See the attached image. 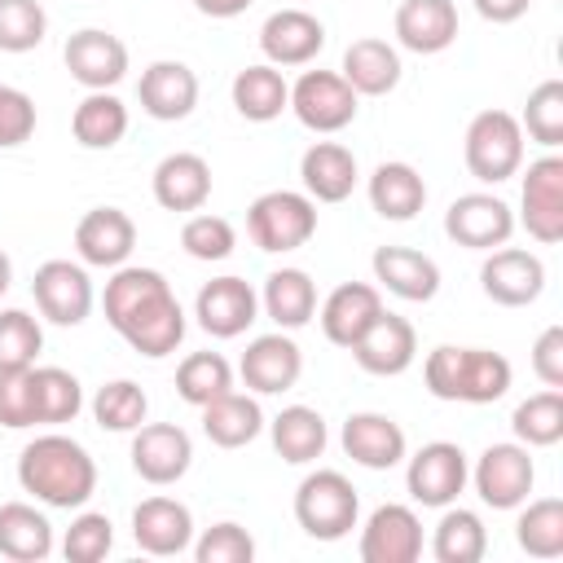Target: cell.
<instances>
[{"mask_svg":"<svg viewBox=\"0 0 563 563\" xmlns=\"http://www.w3.org/2000/svg\"><path fill=\"white\" fill-rule=\"evenodd\" d=\"M106 321L110 330L141 356L158 361L172 356L185 339V308L172 290V282L158 268L141 264H119L114 277L106 282Z\"/></svg>","mask_w":563,"mask_h":563,"instance_id":"cell-1","label":"cell"},{"mask_svg":"<svg viewBox=\"0 0 563 563\" xmlns=\"http://www.w3.org/2000/svg\"><path fill=\"white\" fill-rule=\"evenodd\" d=\"M18 484L53 510H79L97 493V462L79 440L48 431L22 449Z\"/></svg>","mask_w":563,"mask_h":563,"instance_id":"cell-2","label":"cell"},{"mask_svg":"<svg viewBox=\"0 0 563 563\" xmlns=\"http://www.w3.org/2000/svg\"><path fill=\"white\" fill-rule=\"evenodd\" d=\"M422 378H427V391L435 400H462V405H493L510 391V361L501 352H488V347H453V343H440L435 352H427V365H422Z\"/></svg>","mask_w":563,"mask_h":563,"instance_id":"cell-3","label":"cell"},{"mask_svg":"<svg viewBox=\"0 0 563 563\" xmlns=\"http://www.w3.org/2000/svg\"><path fill=\"white\" fill-rule=\"evenodd\" d=\"M361 497L343 471H312L295 488V519L312 541H343L356 528Z\"/></svg>","mask_w":563,"mask_h":563,"instance_id":"cell-4","label":"cell"},{"mask_svg":"<svg viewBox=\"0 0 563 563\" xmlns=\"http://www.w3.org/2000/svg\"><path fill=\"white\" fill-rule=\"evenodd\" d=\"M466 172L479 185H501L523 167V128L510 110H479L462 141Z\"/></svg>","mask_w":563,"mask_h":563,"instance_id":"cell-5","label":"cell"},{"mask_svg":"<svg viewBox=\"0 0 563 563\" xmlns=\"http://www.w3.org/2000/svg\"><path fill=\"white\" fill-rule=\"evenodd\" d=\"M246 233L268 255L299 251L317 233V202L295 189H268L246 207Z\"/></svg>","mask_w":563,"mask_h":563,"instance_id":"cell-6","label":"cell"},{"mask_svg":"<svg viewBox=\"0 0 563 563\" xmlns=\"http://www.w3.org/2000/svg\"><path fill=\"white\" fill-rule=\"evenodd\" d=\"M466 479H471V466H466L462 444H453V440H431V444H422V449L409 457V466H405V488H409V497H413L418 506H435V510L453 506L457 493L466 488Z\"/></svg>","mask_w":563,"mask_h":563,"instance_id":"cell-7","label":"cell"},{"mask_svg":"<svg viewBox=\"0 0 563 563\" xmlns=\"http://www.w3.org/2000/svg\"><path fill=\"white\" fill-rule=\"evenodd\" d=\"M475 479V493L484 506L493 510H519L532 493V479H537V466L528 457V444H488L471 471Z\"/></svg>","mask_w":563,"mask_h":563,"instance_id":"cell-8","label":"cell"},{"mask_svg":"<svg viewBox=\"0 0 563 563\" xmlns=\"http://www.w3.org/2000/svg\"><path fill=\"white\" fill-rule=\"evenodd\" d=\"M290 110L312 132H343L356 119V92L339 70H303L290 88Z\"/></svg>","mask_w":563,"mask_h":563,"instance_id":"cell-9","label":"cell"},{"mask_svg":"<svg viewBox=\"0 0 563 563\" xmlns=\"http://www.w3.org/2000/svg\"><path fill=\"white\" fill-rule=\"evenodd\" d=\"M444 233H449L457 246H466V251H497V246H506L510 233H515V211H510L497 194L475 189V194H462V198L449 202V211H444Z\"/></svg>","mask_w":563,"mask_h":563,"instance_id":"cell-10","label":"cell"},{"mask_svg":"<svg viewBox=\"0 0 563 563\" xmlns=\"http://www.w3.org/2000/svg\"><path fill=\"white\" fill-rule=\"evenodd\" d=\"M62 62H66L70 79L84 84L88 92H110L128 75V44L101 26H84L66 40Z\"/></svg>","mask_w":563,"mask_h":563,"instance_id":"cell-11","label":"cell"},{"mask_svg":"<svg viewBox=\"0 0 563 563\" xmlns=\"http://www.w3.org/2000/svg\"><path fill=\"white\" fill-rule=\"evenodd\" d=\"M519 207H523L519 220H523L528 238H537L541 246H554L563 238V158L559 154L528 163Z\"/></svg>","mask_w":563,"mask_h":563,"instance_id":"cell-12","label":"cell"},{"mask_svg":"<svg viewBox=\"0 0 563 563\" xmlns=\"http://www.w3.org/2000/svg\"><path fill=\"white\" fill-rule=\"evenodd\" d=\"M194 462V440L176 422H141L132 431V471L145 484H176Z\"/></svg>","mask_w":563,"mask_h":563,"instance_id":"cell-13","label":"cell"},{"mask_svg":"<svg viewBox=\"0 0 563 563\" xmlns=\"http://www.w3.org/2000/svg\"><path fill=\"white\" fill-rule=\"evenodd\" d=\"M479 286L493 303L501 308H523V303H537L541 290H545V264L541 255L523 251V246H497L488 251L484 268H479Z\"/></svg>","mask_w":563,"mask_h":563,"instance_id":"cell-14","label":"cell"},{"mask_svg":"<svg viewBox=\"0 0 563 563\" xmlns=\"http://www.w3.org/2000/svg\"><path fill=\"white\" fill-rule=\"evenodd\" d=\"M31 295L53 325H79L92 312V277L84 273V264L70 260H44L35 268Z\"/></svg>","mask_w":563,"mask_h":563,"instance_id":"cell-15","label":"cell"},{"mask_svg":"<svg viewBox=\"0 0 563 563\" xmlns=\"http://www.w3.org/2000/svg\"><path fill=\"white\" fill-rule=\"evenodd\" d=\"M194 317L207 334L216 339H238L251 330V321L260 317V295L251 290V282L242 277H211L198 299H194Z\"/></svg>","mask_w":563,"mask_h":563,"instance_id":"cell-16","label":"cell"},{"mask_svg":"<svg viewBox=\"0 0 563 563\" xmlns=\"http://www.w3.org/2000/svg\"><path fill=\"white\" fill-rule=\"evenodd\" d=\"M347 352L356 356V365H361L365 374L396 378V374H405V369L413 365V356H418V334H413V325H409L405 317H396V312L383 308V312L369 321V330H365Z\"/></svg>","mask_w":563,"mask_h":563,"instance_id":"cell-17","label":"cell"},{"mask_svg":"<svg viewBox=\"0 0 563 563\" xmlns=\"http://www.w3.org/2000/svg\"><path fill=\"white\" fill-rule=\"evenodd\" d=\"M242 383L251 387V391H260V396H282V391H290L295 383H299V374H303V352H299V343L290 339V334H260V339H251L246 343V352H242Z\"/></svg>","mask_w":563,"mask_h":563,"instance_id":"cell-18","label":"cell"},{"mask_svg":"<svg viewBox=\"0 0 563 563\" xmlns=\"http://www.w3.org/2000/svg\"><path fill=\"white\" fill-rule=\"evenodd\" d=\"M325 48V26L308 9H277L260 26V53L268 66H308Z\"/></svg>","mask_w":563,"mask_h":563,"instance_id":"cell-19","label":"cell"},{"mask_svg":"<svg viewBox=\"0 0 563 563\" xmlns=\"http://www.w3.org/2000/svg\"><path fill=\"white\" fill-rule=\"evenodd\" d=\"M422 554V523L409 506L387 501L361 528V559L365 563H413Z\"/></svg>","mask_w":563,"mask_h":563,"instance_id":"cell-20","label":"cell"},{"mask_svg":"<svg viewBox=\"0 0 563 563\" xmlns=\"http://www.w3.org/2000/svg\"><path fill=\"white\" fill-rule=\"evenodd\" d=\"M136 97H141V110L158 123H176V119H189L194 106H198V75L185 66V62H150L141 70V84H136Z\"/></svg>","mask_w":563,"mask_h":563,"instance_id":"cell-21","label":"cell"},{"mask_svg":"<svg viewBox=\"0 0 563 563\" xmlns=\"http://www.w3.org/2000/svg\"><path fill=\"white\" fill-rule=\"evenodd\" d=\"M132 541L145 554H158V559L185 554L194 545V515H189V506L176 501V497H145L132 510Z\"/></svg>","mask_w":563,"mask_h":563,"instance_id":"cell-22","label":"cell"},{"mask_svg":"<svg viewBox=\"0 0 563 563\" xmlns=\"http://www.w3.org/2000/svg\"><path fill=\"white\" fill-rule=\"evenodd\" d=\"M132 246H136V224L119 207H92L75 224V251L92 268H119V264H128Z\"/></svg>","mask_w":563,"mask_h":563,"instance_id":"cell-23","label":"cell"},{"mask_svg":"<svg viewBox=\"0 0 563 563\" xmlns=\"http://www.w3.org/2000/svg\"><path fill=\"white\" fill-rule=\"evenodd\" d=\"M383 312V295H378V286H369V282H343V286H334L330 295H325V303H321V334L334 343V347H352L365 330H369V321Z\"/></svg>","mask_w":563,"mask_h":563,"instance_id":"cell-24","label":"cell"},{"mask_svg":"<svg viewBox=\"0 0 563 563\" xmlns=\"http://www.w3.org/2000/svg\"><path fill=\"white\" fill-rule=\"evenodd\" d=\"M339 440H343V453L365 471H391L396 462H405V431L387 413H369V409L352 413Z\"/></svg>","mask_w":563,"mask_h":563,"instance_id":"cell-25","label":"cell"},{"mask_svg":"<svg viewBox=\"0 0 563 563\" xmlns=\"http://www.w3.org/2000/svg\"><path fill=\"white\" fill-rule=\"evenodd\" d=\"M369 264H374V282L387 286L405 303H427L440 290L435 260L422 255V251H413V246H378Z\"/></svg>","mask_w":563,"mask_h":563,"instance_id":"cell-26","label":"cell"},{"mask_svg":"<svg viewBox=\"0 0 563 563\" xmlns=\"http://www.w3.org/2000/svg\"><path fill=\"white\" fill-rule=\"evenodd\" d=\"M396 40L409 53H444L457 40V4L453 0H400L396 9Z\"/></svg>","mask_w":563,"mask_h":563,"instance_id":"cell-27","label":"cell"},{"mask_svg":"<svg viewBox=\"0 0 563 563\" xmlns=\"http://www.w3.org/2000/svg\"><path fill=\"white\" fill-rule=\"evenodd\" d=\"M211 198V167L194 150H176L154 167V202L167 211H198Z\"/></svg>","mask_w":563,"mask_h":563,"instance_id":"cell-28","label":"cell"},{"mask_svg":"<svg viewBox=\"0 0 563 563\" xmlns=\"http://www.w3.org/2000/svg\"><path fill=\"white\" fill-rule=\"evenodd\" d=\"M299 180L312 202H343L356 189V154L339 141H317L299 158Z\"/></svg>","mask_w":563,"mask_h":563,"instance_id":"cell-29","label":"cell"},{"mask_svg":"<svg viewBox=\"0 0 563 563\" xmlns=\"http://www.w3.org/2000/svg\"><path fill=\"white\" fill-rule=\"evenodd\" d=\"M339 75L352 84L356 97H387L400 84V53L378 35L352 40L347 53H343V70Z\"/></svg>","mask_w":563,"mask_h":563,"instance_id":"cell-30","label":"cell"},{"mask_svg":"<svg viewBox=\"0 0 563 563\" xmlns=\"http://www.w3.org/2000/svg\"><path fill=\"white\" fill-rule=\"evenodd\" d=\"M202 431L220 449H242V444H251L264 431V409H260L255 396L229 387L224 396L202 405Z\"/></svg>","mask_w":563,"mask_h":563,"instance_id":"cell-31","label":"cell"},{"mask_svg":"<svg viewBox=\"0 0 563 563\" xmlns=\"http://www.w3.org/2000/svg\"><path fill=\"white\" fill-rule=\"evenodd\" d=\"M260 303L268 321H277V330H299L317 317V282L303 268H277L264 277Z\"/></svg>","mask_w":563,"mask_h":563,"instance_id":"cell-32","label":"cell"},{"mask_svg":"<svg viewBox=\"0 0 563 563\" xmlns=\"http://www.w3.org/2000/svg\"><path fill=\"white\" fill-rule=\"evenodd\" d=\"M0 554L13 563H40L53 554V523L26 501L0 506Z\"/></svg>","mask_w":563,"mask_h":563,"instance_id":"cell-33","label":"cell"},{"mask_svg":"<svg viewBox=\"0 0 563 563\" xmlns=\"http://www.w3.org/2000/svg\"><path fill=\"white\" fill-rule=\"evenodd\" d=\"M233 106L251 123H273L282 110H290V84L268 62L246 66V70L233 75Z\"/></svg>","mask_w":563,"mask_h":563,"instance_id":"cell-34","label":"cell"},{"mask_svg":"<svg viewBox=\"0 0 563 563\" xmlns=\"http://www.w3.org/2000/svg\"><path fill=\"white\" fill-rule=\"evenodd\" d=\"M268 431H273V449L282 453V462H295V466L317 462L325 453V444H330L325 418L317 409H308V405H286L268 422Z\"/></svg>","mask_w":563,"mask_h":563,"instance_id":"cell-35","label":"cell"},{"mask_svg":"<svg viewBox=\"0 0 563 563\" xmlns=\"http://www.w3.org/2000/svg\"><path fill=\"white\" fill-rule=\"evenodd\" d=\"M427 202V185L409 163H378L369 176V207L383 220H413Z\"/></svg>","mask_w":563,"mask_h":563,"instance_id":"cell-36","label":"cell"},{"mask_svg":"<svg viewBox=\"0 0 563 563\" xmlns=\"http://www.w3.org/2000/svg\"><path fill=\"white\" fill-rule=\"evenodd\" d=\"M70 132L84 150H110L128 132V106L114 92H88L70 114Z\"/></svg>","mask_w":563,"mask_h":563,"instance_id":"cell-37","label":"cell"},{"mask_svg":"<svg viewBox=\"0 0 563 563\" xmlns=\"http://www.w3.org/2000/svg\"><path fill=\"white\" fill-rule=\"evenodd\" d=\"M488 550V532H484V519L475 510H462V506H444L440 523H435V537H431V554L440 563H479Z\"/></svg>","mask_w":563,"mask_h":563,"instance_id":"cell-38","label":"cell"},{"mask_svg":"<svg viewBox=\"0 0 563 563\" xmlns=\"http://www.w3.org/2000/svg\"><path fill=\"white\" fill-rule=\"evenodd\" d=\"M510 427H515L519 444H528V449L559 444L563 440V391L559 387H545V391L519 400L515 413H510Z\"/></svg>","mask_w":563,"mask_h":563,"instance_id":"cell-39","label":"cell"},{"mask_svg":"<svg viewBox=\"0 0 563 563\" xmlns=\"http://www.w3.org/2000/svg\"><path fill=\"white\" fill-rule=\"evenodd\" d=\"M84 409V387L70 369L62 365H35V413L40 427H62L75 422Z\"/></svg>","mask_w":563,"mask_h":563,"instance_id":"cell-40","label":"cell"},{"mask_svg":"<svg viewBox=\"0 0 563 563\" xmlns=\"http://www.w3.org/2000/svg\"><path fill=\"white\" fill-rule=\"evenodd\" d=\"M233 387V365L220 352H189L176 369V396L194 409H202L207 400L224 396Z\"/></svg>","mask_w":563,"mask_h":563,"instance_id":"cell-41","label":"cell"},{"mask_svg":"<svg viewBox=\"0 0 563 563\" xmlns=\"http://www.w3.org/2000/svg\"><path fill=\"white\" fill-rule=\"evenodd\" d=\"M515 541L532 559H559L563 554V501L559 497L528 501L515 523Z\"/></svg>","mask_w":563,"mask_h":563,"instance_id":"cell-42","label":"cell"},{"mask_svg":"<svg viewBox=\"0 0 563 563\" xmlns=\"http://www.w3.org/2000/svg\"><path fill=\"white\" fill-rule=\"evenodd\" d=\"M145 413H150V400L132 378H114L92 396V418L101 431H136Z\"/></svg>","mask_w":563,"mask_h":563,"instance_id":"cell-43","label":"cell"},{"mask_svg":"<svg viewBox=\"0 0 563 563\" xmlns=\"http://www.w3.org/2000/svg\"><path fill=\"white\" fill-rule=\"evenodd\" d=\"M519 128L545 145V150H559L563 145V79H545L528 92V106H523V119Z\"/></svg>","mask_w":563,"mask_h":563,"instance_id":"cell-44","label":"cell"},{"mask_svg":"<svg viewBox=\"0 0 563 563\" xmlns=\"http://www.w3.org/2000/svg\"><path fill=\"white\" fill-rule=\"evenodd\" d=\"M48 13L40 0H0V53H31L44 44Z\"/></svg>","mask_w":563,"mask_h":563,"instance_id":"cell-45","label":"cell"},{"mask_svg":"<svg viewBox=\"0 0 563 563\" xmlns=\"http://www.w3.org/2000/svg\"><path fill=\"white\" fill-rule=\"evenodd\" d=\"M44 347V330L31 312L22 308H4L0 312V369H22V365H35Z\"/></svg>","mask_w":563,"mask_h":563,"instance_id":"cell-46","label":"cell"},{"mask_svg":"<svg viewBox=\"0 0 563 563\" xmlns=\"http://www.w3.org/2000/svg\"><path fill=\"white\" fill-rule=\"evenodd\" d=\"M114 545V523L101 515V510H84L70 519L66 537H62V554L70 563H101Z\"/></svg>","mask_w":563,"mask_h":563,"instance_id":"cell-47","label":"cell"},{"mask_svg":"<svg viewBox=\"0 0 563 563\" xmlns=\"http://www.w3.org/2000/svg\"><path fill=\"white\" fill-rule=\"evenodd\" d=\"M180 246H185L194 260L216 264V260H229V255H233L238 233H233V224H229L224 216L202 211V216H189V220H185V229H180Z\"/></svg>","mask_w":563,"mask_h":563,"instance_id":"cell-48","label":"cell"},{"mask_svg":"<svg viewBox=\"0 0 563 563\" xmlns=\"http://www.w3.org/2000/svg\"><path fill=\"white\" fill-rule=\"evenodd\" d=\"M0 427H9V431L40 427V413H35V365L0 369Z\"/></svg>","mask_w":563,"mask_h":563,"instance_id":"cell-49","label":"cell"},{"mask_svg":"<svg viewBox=\"0 0 563 563\" xmlns=\"http://www.w3.org/2000/svg\"><path fill=\"white\" fill-rule=\"evenodd\" d=\"M194 559L198 563H251L255 559V541L242 523L224 519V523H211L198 541H194Z\"/></svg>","mask_w":563,"mask_h":563,"instance_id":"cell-50","label":"cell"},{"mask_svg":"<svg viewBox=\"0 0 563 563\" xmlns=\"http://www.w3.org/2000/svg\"><path fill=\"white\" fill-rule=\"evenodd\" d=\"M31 132H35V101L22 88L0 84V150L31 141Z\"/></svg>","mask_w":563,"mask_h":563,"instance_id":"cell-51","label":"cell"},{"mask_svg":"<svg viewBox=\"0 0 563 563\" xmlns=\"http://www.w3.org/2000/svg\"><path fill=\"white\" fill-rule=\"evenodd\" d=\"M532 374L545 387H563V325H545L532 343Z\"/></svg>","mask_w":563,"mask_h":563,"instance_id":"cell-52","label":"cell"},{"mask_svg":"<svg viewBox=\"0 0 563 563\" xmlns=\"http://www.w3.org/2000/svg\"><path fill=\"white\" fill-rule=\"evenodd\" d=\"M528 4L532 0H475V13L484 18V22H515V18H523L528 13Z\"/></svg>","mask_w":563,"mask_h":563,"instance_id":"cell-53","label":"cell"},{"mask_svg":"<svg viewBox=\"0 0 563 563\" xmlns=\"http://www.w3.org/2000/svg\"><path fill=\"white\" fill-rule=\"evenodd\" d=\"M246 4L251 0H194V9L207 18H238V13H246Z\"/></svg>","mask_w":563,"mask_h":563,"instance_id":"cell-54","label":"cell"},{"mask_svg":"<svg viewBox=\"0 0 563 563\" xmlns=\"http://www.w3.org/2000/svg\"><path fill=\"white\" fill-rule=\"evenodd\" d=\"M9 282H13V264H9V255L0 251V295L9 290Z\"/></svg>","mask_w":563,"mask_h":563,"instance_id":"cell-55","label":"cell"}]
</instances>
